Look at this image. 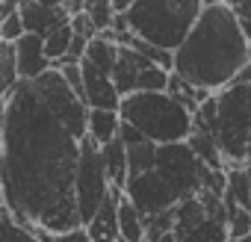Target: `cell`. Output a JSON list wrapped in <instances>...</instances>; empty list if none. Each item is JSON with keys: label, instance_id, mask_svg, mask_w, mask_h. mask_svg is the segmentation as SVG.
<instances>
[{"label": "cell", "instance_id": "obj_1", "mask_svg": "<svg viewBox=\"0 0 251 242\" xmlns=\"http://www.w3.org/2000/svg\"><path fill=\"white\" fill-rule=\"evenodd\" d=\"M86 115V103L53 68L21 80L6 97L0 192L18 224L50 236L80 227L74 180Z\"/></svg>", "mask_w": 251, "mask_h": 242}, {"label": "cell", "instance_id": "obj_2", "mask_svg": "<svg viewBox=\"0 0 251 242\" xmlns=\"http://www.w3.org/2000/svg\"><path fill=\"white\" fill-rule=\"evenodd\" d=\"M248 53L251 45L242 36L230 6L213 0V3H201L198 21L175 50L172 74L207 95H216L236 80Z\"/></svg>", "mask_w": 251, "mask_h": 242}, {"label": "cell", "instance_id": "obj_3", "mask_svg": "<svg viewBox=\"0 0 251 242\" xmlns=\"http://www.w3.org/2000/svg\"><path fill=\"white\" fill-rule=\"evenodd\" d=\"M201 0H130L121 21L145 45L175 53L198 21Z\"/></svg>", "mask_w": 251, "mask_h": 242}, {"label": "cell", "instance_id": "obj_4", "mask_svg": "<svg viewBox=\"0 0 251 242\" xmlns=\"http://www.w3.org/2000/svg\"><path fill=\"white\" fill-rule=\"evenodd\" d=\"M118 118L121 124H130L157 148L186 142L192 133V115L166 92H142V95L121 97Z\"/></svg>", "mask_w": 251, "mask_h": 242}, {"label": "cell", "instance_id": "obj_5", "mask_svg": "<svg viewBox=\"0 0 251 242\" xmlns=\"http://www.w3.org/2000/svg\"><path fill=\"white\" fill-rule=\"evenodd\" d=\"M213 97H216L213 139L219 145L225 171L251 166V86L230 83Z\"/></svg>", "mask_w": 251, "mask_h": 242}, {"label": "cell", "instance_id": "obj_6", "mask_svg": "<svg viewBox=\"0 0 251 242\" xmlns=\"http://www.w3.org/2000/svg\"><path fill=\"white\" fill-rule=\"evenodd\" d=\"M175 242H227L225 195L201 189L175 207Z\"/></svg>", "mask_w": 251, "mask_h": 242}, {"label": "cell", "instance_id": "obj_7", "mask_svg": "<svg viewBox=\"0 0 251 242\" xmlns=\"http://www.w3.org/2000/svg\"><path fill=\"white\" fill-rule=\"evenodd\" d=\"M154 174L166 183V189L180 204V201H186V198L201 192L207 166L192 154V148L186 142H177V145H160L157 148Z\"/></svg>", "mask_w": 251, "mask_h": 242}, {"label": "cell", "instance_id": "obj_8", "mask_svg": "<svg viewBox=\"0 0 251 242\" xmlns=\"http://www.w3.org/2000/svg\"><path fill=\"white\" fill-rule=\"evenodd\" d=\"M106 195H109V180H106L100 145L86 133V139L80 145V166H77V180H74V198H77L80 227H86L95 218V213L100 210V204L106 201Z\"/></svg>", "mask_w": 251, "mask_h": 242}, {"label": "cell", "instance_id": "obj_9", "mask_svg": "<svg viewBox=\"0 0 251 242\" xmlns=\"http://www.w3.org/2000/svg\"><path fill=\"white\" fill-rule=\"evenodd\" d=\"M109 77H112L118 97H127V95H142V92H166L172 74L163 71L160 65H154L151 59L133 53L130 48H118Z\"/></svg>", "mask_w": 251, "mask_h": 242}, {"label": "cell", "instance_id": "obj_10", "mask_svg": "<svg viewBox=\"0 0 251 242\" xmlns=\"http://www.w3.org/2000/svg\"><path fill=\"white\" fill-rule=\"evenodd\" d=\"M18 15L24 24V33L48 39L53 30H59L62 24L71 21L68 3H39V0H30V3H18Z\"/></svg>", "mask_w": 251, "mask_h": 242}, {"label": "cell", "instance_id": "obj_11", "mask_svg": "<svg viewBox=\"0 0 251 242\" xmlns=\"http://www.w3.org/2000/svg\"><path fill=\"white\" fill-rule=\"evenodd\" d=\"M80 77H83V103L86 109H103V112H118V92L112 86V77L92 68L89 62H80Z\"/></svg>", "mask_w": 251, "mask_h": 242}, {"label": "cell", "instance_id": "obj_12", "mask_svg": "<svg viewBox=\"0 0 251 242\" xmlns=\"http://www.w3.org/2000/svg\"><path fill=\"white\" fill-rule=\"evenodd\" d=\"M15 62H18V80H36L50 71V59L45 56V39L24 33L15 42Z\"/></svg>", "mask_w": 251, "mask_h": 242}, {"label": "cell", "instance_id": "obj_13", "mask_svg": "<svg viewBox=\"0 0 251 242\" xmlns=\"http://www.w3.org/2000/svg\"><path fill=\"white\" fill-rule=\"evenodd\" d=\"M124 198V192L109 186L106 201L100 204V210L95 213V218L83 227L89 242H115L118 239V201Z\"/></svg>", "mask_w": 251, "mask_h": 242}, {"label": "cell", "instance_id": "obj_14", "mask_svg": "<svg viewBox=\"0 0 251 242\" xmlns=\"http://www.w3.org/2000/svg\"><path fill=\"white\" fill-rule=\"evenodd\" d=\"M100 157H103V169H106L109 186L124 192V186H127V148H124L121 136H115L112 142L100 145Z\"/></svg>", "mask_w": 251, "mask_h": 242}, {"label": "cell", "instance_id": "obj_15", "mask_svg": "<svg viewBox=\"0 0 251 242\" xmlns=\"http://www.w3.org/2000/svg\"><path fill=\"white\" fill-rule=\"evenodd\" d=\"M225 207H239L251 213V174L248 166L225 171Z\"/></svg>", "mask_w": 251, "mask_h": 242}, {"label": "cell", "instance_id": "obj_16", "mask_svg": "<svg viewBox=\"0 0 251 242\" xmlns=\"http://www.w3.org/2000/svg\"><path fill=\"white\" fill-rule=\"evenodd\" d=\"M118 127H121V118L118 112H103V109H89L86 115V133L98 142V145H106L118 136Z\"/></svg>", "mask_w": 251, "mask_h": 242}, {"label": "cell", "instance_id": "obj_17", "mask_svg": "<svg viewBox=\"0 0 251 242\" xmlns=\"http://www.w3.org/2000/svg\"><path fill=\"white\" fill-rule=\"evenodd\" d=\"M186 145L192 148V154H195L210 171H225V163H222V154H219V145H216L213 133H207V130H195V127H192Z\"/></svg>", "mask_w": 251, "mask_h": 242}, {"label": "cell", "instance_id": "obj_18", "mask_svg": "<svg viewBox=\"0 0 251 242\" xmlns=\"http://www.w3.org/2000/svg\"><path fill=\"white\" fill-rule=\"evenodd\" d=\"M118 236L124 242H145V221L127 198L118 201Z\"/></svg>", "mask_w": 251, "mask_h": 242}, {"label": "cell", "instance_id": "obj_19", "mask_svg": "<svg viewBox=\"0 0 251 242\" xmlns=\"http://www.w3.org/2000/svg\"><path fill=\"white\" fill-rule=\"evenodd\" d=\"M124 148H127V180L154 171V163H157V145L154 142L142 139L136 145H124Z\"/></svg>", "mask_w": 251, "mask_h": 242}, {"label": "cell", "instance_id": "obj_20", "mask_svg": "<svg viewBox=\"0 0 251 242\" xmlns=\"http://www.w3.org/2000/svg\"><path fill=\"white\" fill-rule=\"evenodd\" d=\"M115 56H118V45H112V42H106L103 36H98V39L89 42V48H86V53H83L80 62H89L92 68H98V71H103V74H112Z\"/></svg>", "mask_w": 251, "mask_h": 242}, {"label": "cell", "instance_id": "obj_21", "mask_svg": "<svg viewBox=\"0 0 251 242\" xmlns=\"http://www.w3.org/2000/svg\"><path fill=\"white\" fill-rule=\"evenodd\" d=\"M166 95H169L172 100H177V103H180V106H183V109H186L189 115H195V112H198V106H201V103H204V100L210 97L207 92H201V89H195V86L183 83V80H180V77H175V74L169 77Z\"/></svg>", "mask_w": 251, "mask_h": 242}, {"label": "cell", "instance_id": "obj_22", "mask_svg": "<svg viewBox=\"0 0 251 242\" xmlns=\"http://www.w3.org/2000/svg\"><path fill=\"white\" fill-rule=\"evenodd\" d=\"M18 83H21V80H18L15 45H9V42H0V100H6Z\"/></svg>", "mask_w": 251, "mask_h": 242}, {"label": "cell", "instance_id": "obj_23", "mask_svg": "<svg viewBox=\"0 0 251 242\" xmlns=\"http://www.w3.org/2000/svg\"><path fill=\"white\" fill-rule=\"evenodd\" d=\"M83 15L92 21V27L100 33H109L112 30V21H115V9L109 0H92V3H83Z\"/></svg>", "mask_w": 251, "mask_h": 242}, {"label": "cell", "instance_id": "obj_24", "mask_svg": "<svg viewBox=\"0 0 251 242\" xmlns=\"http://www.w3.org/2000/svg\"><path fill=\"white\" fill-rule=\"evenodd\" d=\"M68 48H71V21L62 24L59 30H53L48 39H45V56L53 62H59L62 56H68Z\"/></svg>", "mask_w": 251, "mask_h": 242}, {"label": "cell", "instance_id": "obj_25", "mask_svg": "<svg viewBox=\"0 0 251 242\" xmlns=\"http://www.w3.org/2000/svg\"><path fill=\"white\" fill-rule=\"evenodd\" d=\"M0 242H39V239L33 236L30 227L18 224V221L9 216V210L3 207V210H0Z\"/></svg>", "mask_w": 251, "mask_h": 242}, {"label": "cell", "instance_id": "obj_26", "mask_svg": "<svg viewBox=\"0 0 251 242\" xmlns=\"http://www.w3.org/2000/svg\"><path fill=\"white\" fill-rule=\"evenodd\" d=\"M227 213V242H236L242 236H251V213L239 207H225Z\"/></svg>", "mask_w": 251, "mask_h": 242}, {"label": "cell", "instance_id": "obj_27", "mask_svg": "<svg viewBox=\"0 0 251 242\" xmlns=\"http://www.w3.org/2000/svg\"><path fill=\"white\" fill-rule=\"evenodd\" d=\"M21 36H24V24H21V15H18V12L0 21V42H9V45H15Z\"/></svg>", "mask_w": 251, "mask_h": 242}, {"label": "cell", "instance_id": "obj_28", "mask_svg": "<svg viewBox=\"0 0 251 242\" xmlns=\"http://www.w3.org/2000/svg\"><path fill=\"white\" fill-rule=\"evenodd\" d=\"M53 242H89V236H86L83 227H74V230H68V233L53 236Z\"/></svg>", "mask_w": 251, "mask_h": 242}, {"label": "cell", "instance_id": "obj_29", "mask_svg": "<svg viewBox=\"0 0 251 242\" xmlns=\"http://www.w3.org/2000/svg\"><path fill=\"white\" fill-rule=\"evenodd\" d=\"M233 83H242V86H251V53H248V59H245V65H242V71L236 74V80Z\"/></svg>", "mask_w": 251, "mask_h": 242}, {"label": "cell", "instance_id": "obj_30", "mask_svg": "<svg viewBox=\"0 0 251 242\" xmlns=\"http://www.w3.org/2000/svg\"><path fill=\"white\" fill-rule=\"evenodd\" d=\"M15 12H18V3H12V0H3V3H0V21L15 15Z\"/></svg>", "mask_w": 251, "mask_h": 242}, {"label": "cell", "instance_id": "obj_31", "mask_svg": "<svg viewBox=\"0 0 251 242\" xmlns=\"http://www.w3.org/2000/svg\"><path fill=\"white\" fill-rule=\"evenodd\" d=\"M3 115H6V100H0V166H3Z\"/></svg>", "mask_w": 251, "mask_h": 242}, {"label": "cell", "instance_id": "obj_32", "mask_svg": "<svg viewBox=\"0 0 251 242\" xmlns=\"http://www.w3.org/2000/svg\"><path fill=\"white\" fill-rule=\"evenodd\" d=\"M236 242H251V236H242V239H236Z\"/></svg>", "mask_w": 251, "mask_h": 242}, {"label": "cell", "instance_id": "obj_33", "mask_svg": "<svg viewBox=\"0 0 251 242\" xmlns=\"http://www.w3.org/2000/svg\"><path fill=\"white\" fill-rule=\"evenodd\" d=\"M0 210H3V192H0Z\"/></svg>", "mask_w": 251, "mask_h": 242}, {"label": "cell", "instance_id": "obj_34", "mask_svg": "<svg viewBox=\"0 0 251 242\" xmlns=\"http://www.w3.org/2000/svg\"><path fill=\"white\" fill-rule=\"evenodd\" d=\"M115 242H124V239H121V236H118V239H115Z\"/></svg>", "mask_w": 251, "mask_h": 242}, {"label": "cell", "instance_id": "obj_35", "mask_svg": "<svg viewBox=\"0 0 251 242\" xmlns=\"http://www.w3.org/2000/svg\"><path fill=\"white\" fill-rule=\"evenodd\" d=\"M248 174H251V166H248Z\"/></svg>", "mask_w": 251, "mask_h": 242}]
</instances>
